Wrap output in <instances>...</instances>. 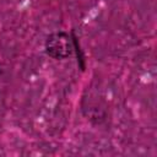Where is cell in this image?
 <instances>
[{
  "mask_svg": "<svg viewBox=\"0 0 157 157\" xmlns=\"http://www.w3.org/2000/svg\"><path fill=\"white\" fill-rule=\"evenodd\" d=\"M47 53L55 59H64L71 55L74 50V44L67 33L56 32L48 37L45 42Z\"/></svg>",
  "mask_w": 157,
  "mask_h": 157,
  "instance_id": "1",
  "label": "cell"
}]
</instances>
